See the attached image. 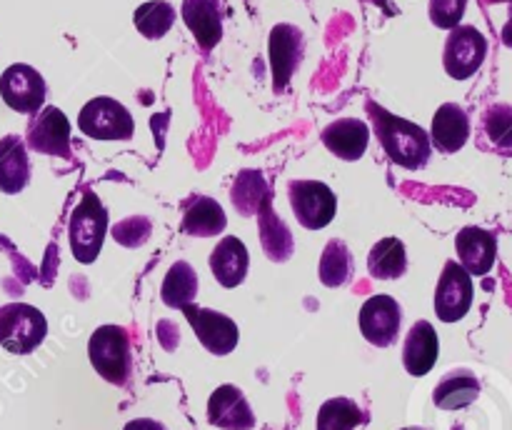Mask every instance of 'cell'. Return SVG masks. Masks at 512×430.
Segmentation results:
<instances>
[{
    "instance_id": "obj_17",
    "label": "cell",
    "mask_w": 512,
    "mask_h": 430,
    "mask_svg": "<svg viewBox=\"0 0 512 430\" xmlns=\"http://www.w3.org/2000/svg\"><path fill=\"white\" fill-rule=\"evenodd\" d=\"M323 145L340 160H360L368 150L370 128L358 118H340L323 130Z\"/></svg>"
},
{
    "instance_id": "obj_21",
    "label": "cell",
    "mask_w": 512,
    "mask_h": 430,
    "mask_svg": "<svg viewBox=\"0 0 512 430\" xmlns=\"http://www.w3.org/2000/svg\"><path fill=\"white\" fill-rule=\"evenodd\" d=\"M30 180V160L18 135L0 140V190L8 195L20 193Z\"/></svg>"
},
{
    "instance_id": "obj_32",
    "label": "cell",
    "mask_w": 512,
    "mask_h": 430,
    "mask_svg": "<svg viewBox=\"0 0 512 430\" xmlns=\"http://www.w3.org/2000/svg\"><path fill=\"white\" fill-rule=\"evenodd\" d=\"M150 233H153V223L145 215H133V218L120 220L113 228L115 243L125 245V248H140L148 243Z\"/></svg>"
},
{
    "instance_id": "obj_11",
    "label": "cell",
    "mask_w": 512,
    "mask_h": 430,
    "mask_svg": "<svg viewBox=\"0 0 512 430\" xmlns=\"http://www.w3.org/2000/svg\"><path fill=\"white\" fill-rule=\"evenodd\" d=\"M400 323H403V308L393 295H373L360 308V333L378 348H388L395 343Z\"/></svg>"
},
{
    "instance_id": "obj_2",
    "label": "cell",
    "mask_w": 512,
    "mask_h": 430,
    "mask_svg": "<svg viewBox=\"0 0 512 430\" xmlns=\"http://www.w3.org/2000/svg\"><path fill=\"white\" fill-rule=\"evenodd\" d=\"M70 250L78 263H95L103 250V240L108 235V213L95 193H85L75 205L68 225Z\"/></svg>"
},
{
    "instance_id": "obj_29",
    "label": "cell",
    "mask_w": 512,
    "mask_h": 430,
    "mask_svg": "<svg viewBox=\"0 0 512 430\" xmlns=\"http://www.w3.org/2000/svg\"><path fill=\"white\" fill-rule=\"evenodd\" d=\"M133 23L138 33L148 40H160L175 23V8L165 0H148L135 8Z\"/></svg>"
},
{
    "instance_id": "obj_26",
    "label": "cell",
    "mask_w": 512,
    "mask_h": 430,
    "mask_svg": "<svg viewBox=\"0 0 512 430\" xmlns=\"http://www.w3.org/2000/svg\"><path fill=\"white\" fill-rule=\"evenodd\" d=\"M353 273H355L353 253H350V248L343 243V240L333 238L328 245H325L323 255H320V268H318L320 283H323L325 288H340V285H345L350 278H353Z\"/></svg>"
},
{
    "instance_id": "obj_12",
    "label": "cell",
    "mask_w": 512,
    "mask_h": 430,
    "mask_svg": "<svg viewBox=\"0 0 512 430\" xmlns=\"http://www.w3.org/2000/svg\"><path fill=\"white\" fill-rule=\"evenodd\" d=\"M28 148L43 155H70V120L55 105L38 110L28 125Z\"/></svg>"
},
{
    "instance_id": "obj_14",
    "label": "cell",
    "mask_w": 512,
    "mask_h": 430,
    "mask_svg": "<svg viewBox=\"0 0 512 430\" xmlns=\"http://www.w3.org/2000/svg\"><path fill=\"white\" fill-rule=\"evenodd\" d=\"M210 425L223 430H253L255 415L245 400L243 390L235 385H220L208 400Z\"/></svg>"
},
{
    "instance_id": "obj_20",
    "label": "cell",
    "mask_w": 512,
    "mask_h": 430,
    "mask_svg": "<svg viewBox=\"0 0 512 430\" xmlns=\"http://www.w3.org/2000/svg\"><path fill=\"white\" fill-rule=\"evenodd\" d=\"M470 138V118L460 105L445 103L440 105L438 113L433 118V128H430V140L435 148L443 153H458Z\"/></svg>"
},
{
    "instance_id": "obj_18",
    "label": "cell",
    "mask_w": 512,
    "mask_h": 430,
    "mask_svg": "<svg viewBox=\"0 0 512 430\" xmlns=\"http://www.w3.org/2000/svg\"><path fill=\"white\" fill-rule=\"evenodd\" d=\"M183 20L203 50H213L223 38L220 0H183Z\"/></svg>"
},
{
    "instance_id": "obj_3",
    "label": "cell",
    "mask_w": 512,
    "mask_h": 430,
    "mask_svg": "<svg viewBox=\"0 0 512 430\" xmlns=\"http://www.w3.org/2000/svg\"><path fill=\"white\" fill-rule=\"evenodd\" d=\"M88 355L98 375L108 383L123 385L128 380L133 358H130V340L120 325H100L88 340Z\"/></svg>"
},
{
    "instance_id": "obj_28",
    "label": "cell",
    "mask_w": 512,
    "mask_h": 430,
    "mask_svg": "<svg viewBox=\"0 0 512 430\" xmlns=\"http://www.w3.org/2000/svg\"><path fill=\"white\" fill-rule=\"evenodd\" d=\"M258 218H260V238H263V248L265 253H268V258L278 260V263L288 260L290 253H293V238H290L288 225L278 218V213H273L270 200L260 208Z\"/></svg>"
},
{
    "instance_id": "obj_23",
    "label": "cell",
    "mask_w": 512,
    "mask_h": 430,
    "mask_svg": "<svg viewBox=\"0 0 512 430\" xmlns=\"http://www.w3.org/2000/svg\"><path fill=\"white\" fill-rule=\"evenodd\" d=\"M198 295V273L193 270V265L178 260V263L170 265L168 275L163 280V288H160V298L168 308L183 310L185 305H190Z\"/></svg>"
},
{
    "instance_id": "obj_10",
    "label": "cell",
    "mask_w": 512,
    "mask_h": 430,
    "mask_svg": "<svg viewBox=\"0 0 512 430\" xmlns=\"http://www.w3.org/2000/svg\"><path fill=\"white\" fill-rule=\"evenodd\" d=\"M185 318H188L190 328L198 335L200 345H203L208 353L213 355H228L233 353L235 345H238V325L233 318L218 313V310L200 308V305H185L183 308Z\"/></svg>"
},
{
    "instance_id": "obj_24",
    "label": "cell",
    "mask_w": 512,
    "mask_h": 430,
    "mask_svg": "<svg viewBox=\"0 0 512 430\" xmlns=\"http://www.w3.org/2000/svg\"><path fill=\"white\" fill-rule=\"evenodd\" d=\"M368 270L378 280H395L408 270V255L400 238H383L370 248Z\"/></svg>"
},
{
    "instance_id": "obj_6",
    "label": "cell",
    "mask_w": 512,
    "mask_h": 430,
    "mask_svg": "<svg viewBox=\"0 0 512 430\" xmlns=\"http://www.w3.org/2000/svg\"><path fill=\"white\" fill-rule=\"evenodd\" d=\"M78 128L93 140H128L135 123L130 110L115 98H93L78 115Z\"/></svg>"
},
{
    "instance_id": "obj_27",
    "label": "cell",
    "mask_w": 512,
    "mask_h": 430,
    "mask_svg": "<svg viewBox=\"0 0 512 430\" xmlns=\"http://www.w3.org/2000/svg\"><path fill=\"white\" fill-rule=\"evenodd\" d=\"M230 200L238 208L240 215L245 218H253V215L260 213L265 203L270 200V190L268 183H265L263 175L258 170H243L235 180L233 190H230Z\"/></svg>"
},
{
    "instance_id": "obj_5",
    "label": "cell",
    "mask_w": 512,
    "mask_h": 430,
    "mask_svg": "<svg viewBox=\"0 0 512 430\" xmlns=\"http://www.w3.org/2000/svg\"><path fill=\"white\" fill-rule=\"evenodd\" d=\"M288 195L295 218L308 230H323L338 213V198L320 180H290Z\"/></svg>"
},
{
    "instance_id": "obj_30",
    "label": "cell",
    "mask_w": 512,
    "mask_h": 430,
    "mask_svg": "<svg viewBox=\"0 0 512 430\" xmlns=\"http://www.w3.org/2000/svg\"><path fill=\"white\" fill-rule=\"evenodd\" d=\"M365 420L363 410L350 398H330L318 410V430H355Z\"/></svg>"
},
{
    "instance_id": "obj_8",
    "label": "cell",
    "mask_w": 512,
    "mask_h": 430,
    "mask_svg": "<svg viewBox=\"0 0 512 430\" xmlns=\"http://www.w3.org/2000/svg\"><path fill=\"white\" fill-rule=\"evenodd\" d=\"M473 275L458 263V260H448L440 273L438 288H435V315L443 323H458L465 318L473 305Z\"/></svg>"
},
{
    "instance_id": "obj_16",
    "label": "cell",
    "mask_w": 512,
    "mask_h": 430,
    "mask_svg": "<svg viewBox=\"0 0 512 430\" xmlns=\"http://www.w3.org/2000/svg\"><path fill=\"white\" fill-rule=\"evenodd\" d=\"M440 340L433 325L428 320H418L413 328L408 330V338L403 345V365L410 375L423 378L438 363Z\"/></svg>"
},
{
    "instance_id": "obj_25",
    "label": "cell",
    "mask_w": 512,
    "mask_h": 430,
    "mask_svg": "<svg viewBox=\"0 0 512 430\" xmlns=\"http://www.w3.org/2000/svg\"><path fill=\"white\" fill-rule=\"evenodd\" d=\"M478 395H480L478 378L465 373V370H460V373H450L440 380L438 388H435L433 393V400L435 405L443 410H460L465 408V405L475 403Z\"/></svg>"
},
{
    "instance_id": "obj_31",
    "label": "cell",
    "mask_w": 512,
    "mask_h": 430,
    "mask_svg": "<svg viewBox=\"0 0 512 430\" xmlns=\"http://www.w3.org/2000/svg\"><path fill=\"white\" fill-rule=\"evenodd\" d=\"M485 133L490 143L498 148H512V108L510 105H493L485 113Z\"/></svg>"
},
{
    "instance_id": "obj_36",
    "label": "cell",
    "mask_w": 512,
    "mask_h": 430,
    "mask_svg": "<svg viewBox=\"0 0 512 430\" xmlns=\"http://www.w3.org/2000/svg\"><path fill=\"white\" fill-rule=\"evenodd\" d=\"M490 3H512V0H490Z\"/></svg>"
},
{
    "instance_id": "obj_15",
    "label": "cell",
    "mask_w": 512,
    "mask_h": 430,
    "mask_svg": "<svg viewBox=\"0 0 512 430\" xmlns=\"http://www.w3.org/2000/svg\"><path fill=\"white\" fill-rule=\"evenodd\" d=\"M455 248H458V263L468 270L470 275H488L495 265V255H498V240L493 233L483 228L468 225L455 238Z\"/></svg>"
},
{
    "instance_id": "obj_33",
    "label": "cell",
    "mask_w": 512,
    "mask_h": 430,
    "mask_svg": "<svg viewBox=\"0 0 512 430\" xmlns=\"http://www.w3.org/2000/svg\"><path fill=\"white\" fill-rule=\"evenodd\" d=\"M468 0H430V20L443 30L458 28L463 20Z\"/></svg>"
},
{
    "instance_id": "obj_35",
    "label": "cell",
    "mask_w": 512,
    "mask_h": 430,
    "mask_svg": "<svg viewBox=\"0 0 512 430\" xmlns=\"http://www.w3.org/2000/svg\"><path fill=\"white\" fill-rule=\"evenodd\" d=\"M500 38H503V43L508 45V48H512V15H510V20H508V23H505V28H503V35H500Z\"/></svg>"
},
{
    "instance_id": "obj_4",
    "label": "cell",
    "mask_w": 512,
    "mask_h": 430,
    "mask_svg": "<svg viewBox=\"0 0 512 430\" xmlns=\"http://www.w3.org/2000/svg\"><path fill=\"white\" fill-rule=\"evenodd\" d=\"M48 335V320L28 303H10L0 308V345L8 353H33Z\"/></svg>"
},
{
    "instance_id": "obj_22",
    "label": "cell",
    "mask_w": 512,
    "mask_h": 430,
    "mask_svg": "<svg viewBox=\"0 0 512 430\" xmlns=\"http://www.w3.org/2000/svg\"><path fill=\"white\" fill-rule=\"evenodd\" d=\"M228 225L225 210L218 200L198 195L190 200L188 208L183 213V233L195 235V238H210V235H220Z\"/></svg>"
},
{
    "instance_id": "obj_34",
    "label": "cell",
    "mask_w": 512,
    "mask_h": 430,
    "mask_svg": "<svg viewBox=\"0 0 512 430\" xmlns=\"http://www.w3.org/2000/svg\"><path fill=\"white\" fill-rule=\"evenodd\" d=\"M123 430H168V428H165L163 423H158V420L135 418V420H130Z\"/></svg>"
},
{
    "instance_id": "obj_19",
    "label": "cell",
    "mask_w": 512,
    "mask_h": 430,
    "mask_svg": "<svg viewBox=\"0 0 512 430\" xmlns=\"http://www.w3.org/2000/svg\"><path fill=\"white\" fill-rule=\"evenodd\" d=\"M248 265V248L235 235H228V238L220 240L213 253H210V270H213L215 280L223 288H238L245 280V275H248Z\"/></svg>"
},
{
    "instance_id": "obj_13",
    "label": "cell",
    "mask_w": 512,
    "mask_h": 430,
    "mask_svg": "<svg viewBox=\"0 0 512 430\" xmlns=\"http://www.w3.org/2000/svg\"><path fill=\"white\" fill-rule=\"evenodd\" d=\"M303 58V33L290 23H280L270 30V70L275 93L288 88L295 68Z\"/></svg>"
},
{
    "instance_id": "obj_7",
    "label": "cell",
    "mask_w": 512,
    "mask_h": 430,
    "mask_svg": "<svg viewBox=\"0 0 512 430\" xmlns=\"http://www.w3.org/2000/svg\"><path fill=\"white\" fill-rule=\"evenodd\" d=\"M488 55V40L473 25H458L450 30L448 43H445L443 65L445 73L455 80H468L473 78L485 63Z\"/></svg>"
},
{
    "instance_id": "obj_1",
    "label": "cell",
    "mask_w": 512,
    "mask_h": 430,
    "mask_svg": "<svg viewBox=\"0 0 512 430\" xmlns=\"http://www.w3.org/2000/svg\"><path fill=\"white\" fill-rule=\"evenodd\" d=\"M370 115H373L375 133H378L380 145H383L385 155L393 160L395 165L408 170H420L430 160V135L425 133L420 125L410 123V120L398 118V115L388 113L380 105L368 103Z\"/></svg>"
},
{
    "instance_id": "obj_9",
    "label": "cell",
    "mask_w": 512,
    "mask_h": 430,
    "mask_svg": "<svg viewBox=\"0 0 512 430\" xmlns=\"http://www.w3.org/2000/svg\"><path fill=\"white\" fill-rule=\"evenodd\" d=\"M45 80L33 65L15 63L0 75V95L15 113H38L45 103Z\"/></svg>"
},
{
    "instance_id": "obj_37",
    "label": "cell",
    "mask_w": 512,
    "mask_h": 430,
    "mask_svg": "<svg viewBox=\"0 0 512 430\" xmlns=\"http://www.w3.org/2000/svg\"><path fill=\"white\" fill-rule=\"evenodd\" d=\"M403 430H425V428H403Z\"/></svg>"
}]
</instances>
